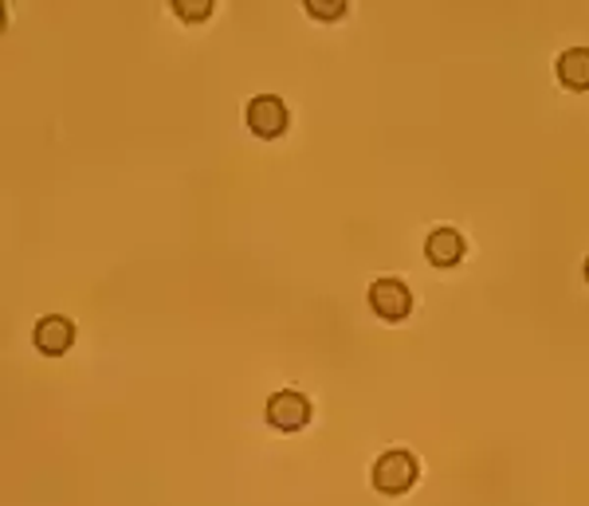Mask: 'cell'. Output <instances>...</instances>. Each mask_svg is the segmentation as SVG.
Here are the masks:
<instances>
[{"instance_id": "obj_1", "label": "cell", "mask_w": 589, "mask_h": 506, "mask_svg": "<svg viewBox=\"0 0 589 506\" xmlns=\"http://www.w3.org/2000/svg\"><path fill=\"white\" fill-rule=\"evenodd\" d=\"M417 475H421L417 455L404 452V447H393V452H386L374 463V487H378L381 495H404V491L417 483Z\"/></svg>"}, {"instance_id": "obj_4", "label": "cell", "mask_w": 589, "mask_h": 506, "mask_svg": "<svg viewBox=\"0 0 589 506\" xmlns=\"http://www.w3.org/2000/svg\"><path fill=\"white\" fill-rule=\"evenodd\" d=\"M307 420L311 401L303 393H295V389H283V393H275L267 401V424L280 428V432H299V428H307Z\"/></svg>"}, {"instance_id": "obj_9", "label": "cell", "mask_w": 589, "mask_h": 506, "mask_svg": "<svg viewBox=\"0 0 589 506\" xmlns=\"http://www.w3.org/2000/svg\"><path fill=\"white\" fill-rule=\"evenodd\" d=\"M307 12L315 20H343L346 4H343V0H307Z\"/></svg>"}, {"instance_id": "obj_6", "label": "cell", "mask_w": 589, "mask_h": 506, "mask_svg": "<svg viewBox=\"0 0 589 506\" xmlns=\"http://www.w3.org/2000/svg\"><path fill=\"white\" fill-rule=\"evenodd\" d=\"M424 260L432 267H456L464 260V236L456 228H437L429 240H424Z\"/></svg>"}, {"instance_id": "obj_8", "label": "cell", "mask_w": 589, "mask_h": 506, "mask_svg": "<svg viewBox=\"0 0 589 506\" xmlns=\"http://www.w3.org/2000/svg\"><path fill=\"white\" fill-rule=\"evenodd\" d=\"M173 12L181 20H189V24H197V20H209L212 17V0H177Z\"/></svg>"}, {"instance_id": "obj_10", "label": "cell", "mask_w": 589, "mask_h": 506, "mask_svg": "<svg viewBox=\"0 0 589 506\" xmlns=\"http://www.w3.org/2000/svg\"><path fill=\"white\" fill-rule=\"evenodd\" d=\"M586 283H589V260H586Z\"/></svg>"}, {"instance_id": "obj_5", "label": "cell", "mask_w": 589, "mask_h": 506, "mask_svg": "<svg viewBox=\"0 0 589 506\" xmlns=\"http://www.w3.org/2000/svg\"><path fill=\"white\" fill-rule=\"evenodd\" d=\"M35 349L40 354H48V358H60V354H67L71 341H75V323L63 315H48L35 323V334H32Z\"/></svg>"}, {"instance_id": "obj_7", "label": "cell", "mask_w": 589, "mask_h": 506, "mask_svg": "<svg viewBox=\"0 0 589 506\" xmlns=\"http://www.w3.org/2000/svg\"><path fill=\"white\" fill-rule=\"evenodd\" d=\"M555 71L566 91H589V48H570V52H562Z\"/></svg>"}, {"instance_id": "obj_2", "label": "cell", "mask_w": 589, "mask_h": 506, "mask_svg": "<svg viewBox=\"0 0 589 506\" xmlns=\"http://www.w3.org/2000/svg\"><path fill=\"white\" fill-rule=\"evenodd\" d=\"M248 126H252L255 138H283V130H287V103H283L280 95H255L252 103H248Z\"/></svg>"}, {"instance_id": "obj_3", "label": "cell", "mask_w": 589, "mask_h": 506, "mask_svg": "<svg viewBox=\"0 0 589 506\" xmlns=\"http://www.w3.org/2000/svg\"><path fill=\"white\" fill-rule=\"evenodd\" d=\"M370 306L374 315L386 318V323H401L413 310V291L404 287L401 280H378L370 287Z\"/></svg>"}]
</instances>
